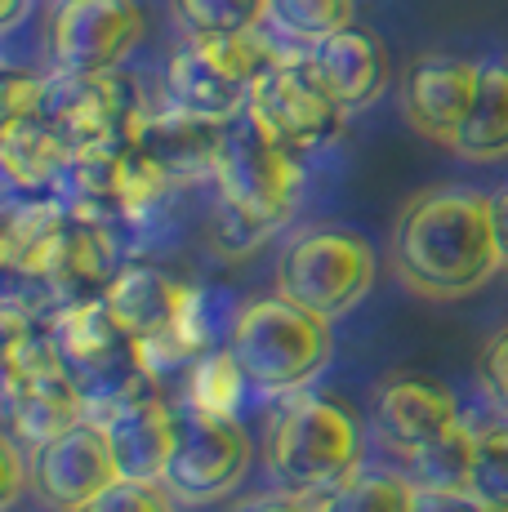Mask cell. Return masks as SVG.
I'll return each mask as SVG.
<instances>
[{"mask_svg": "<svg viewBox=\"0 0 508 512\" xmlns=\"http://www.w3.org/2000/svg\"><path fill=\"white\" fill-rule=\"evenodd\" d=\"M397 272L428 299H459L504 268L491 232V192L437 187L406 205L393 236Z\"/></svg>", "mask_w": 508, "mask_h": 512, "instance_id": "obj_1", "label": "cell"}, {"mask_svg": "<svg viewBox=\"0 0 508 512\" xmlns=\"http://www.w3.org/2000/svg\"><path fill=\"white\" fill-rule=\"evenodd\" d=\"M304 165L299 152L277 143L250 116H237L228 125L214 187H219V245L228 254H241L272 236L295 210Z\"/></svg>", "mask_w": 508, "mask_h": 512, "instance_id": "obj_2", "label": "cell"}, {"mask_svg": "<svg viewBox=\"0 0 508 512\" xmlns=\"http://www.w3.org/2000/svg\"><path fill=\"white\" fill-rule=\"evenodd\" d=\"M50 343L63 370L90 401V419L148 397V392H161L148 348L112 317L103 299L63 303L50 321Z\"/></svg>", "mask_w": 508, "mask_h": 512, "instance_id": "obj_3", "label": "cell"}, {"mask_svg": "<svg viewBox=\"0 0 508 512\" xmlns=\"http://www.w3.org/2000/svg\"><path fill=\"white\" fill-rule=\"evenodd\" d=\"M263 459L277 486L317 499L361 468V423L330 397H295L272 419Z\"/></svg>", "mask_w": 508, "mask_h": 512, "instance_id": "obj_4", "label": "cell"}, {"mask_svg": "<svg viewBox=\"0 0 508 512\" xmlns=\"http://www.w3.org/2000/svg\"><path fill=\"white\" fill-rule=\"evenodd\" d=\"M228 352L246 370L250 388L259 392H295L330 366V321L299 308L286 294H268L241 308L228 334Z\"/></svg>", "mask_w": 508, "mask_h": 512, "instance_id": "obj_5", "label": "cell"}, {"mask_svg": "<svg viewBox=\"0 0 508 512\" xmlns=\"http://www.w3.org/2000/svg\"><path fill=\"white\" fill-rule=\"evenodd\" d=\"M272 58H281V49L263 41V32L188 36V45H179L165 63V98L179 112L232 125L237 116H246L254 81Z\"/></svg>", "mask_w": 508, "mask_h": 512, "instance_id": "obj_6", "label": "cell"}, {"mask_svg": "<svg viewBox=\"0 0 508 512\" xmlns=\"http://www.w3.org/2000/svg\"><path fill=\"white\" fill-rule=\"evenodd\" d=\"M379 272L375 245L348 228H312L286 245L277 263V290L299 308L335 321L370 294Z\"/></svg>", "mask_w": 508, "mask_h": 512, "instance_id": "obj_7", "label": "cell"}, {"mask_svg": "<svg viewBox=\"0 0 508 512\" xmlns=\"http://www.w3.org/2000/svg\"><path fill=\"white\" fill-rule=\"evenodd\" d=\"M103 303L134 339L148 348L152 366L156 352H170L174 361L201 357V308L197 290L152 263H121V272L103 290Z\"/></svg>", "mask_w": 508, "mask_h": 512, "instance_id": "obj_8", "label": "cell"}, {"mask_svg": "<svg viewBox=\"0 0 508 512\" xmlns=\"http://www.w3.org/2000/svg\"><path fill=\"white\" fill-rule=\"evenodd\" d=\"M45 116L76 152L134 143L148 125V107L125 72H54Z\"/></svg>", "mask_w": 508, "mask_h": 512, "instance_id": "obj_9", "label": "cell"}, {"mask_svg": "<svg viewBox=\"0 0 508 512\" xmlns=\"http://www.w3.org/2000/svg\"><path fill=\"white\" fill-rule=\"evenodd\" d=\"M246 116L254 125H263L277 143H286L290 152L304 156L335 143L348 112L321 90V81L308 72L304 54H281L259 72Z\"/></svg>", "mask_w": 508, "mask_h": 512, "instance_id": "obj_10", "label": "cell"}, {"mask_svg": "<svg viewBox=\"0 0 508 512\" xmlns=\"http://www.w3.org/2000/svg\"><path fill=\"white\" fill-rule=\"evenodd\" d=\"M250 472V437L237 415H214L201 406H179V441H174L165 486L179 504H210L241 486Z\"/></svg>", "mask_w": 508, "mask_h": 512, "instance_id": "obj_11", "label": "cell"}, {"mask_svg": "<svg viewBox=\"0 0 508 512\" xmlns=\"http://www.w3.org/2000/svg\"><path fill=\"white\" fill-rule=\"evenodd\" d=\"M139 41V0H63L50 23V54L58 72H121Z\"/></svg>", "mask_w": 508, "mask_h": 512, "instance_id": "obj_12", "label": "cell"}, {"mask_svg": "<svg viewBox=\"0 0 508 512\" xmlns=\"http://www.w3.org/2000/svg\"><path fill=\"white\" fill-rule=\"evenodd\" d=\"M121 477L107 446L99 419H85L76 428L58 432L54 441L32 450V490L54 512H81L90 499H99Z\"/></svg>", "mask_w": 508, "mask_h": 512, "instance_id": "obj_13", "label": "cell"}, {"mask_svg": "<svg viewBox=\"0 0 508 512\" xmlns=\"http://www.w3.org/2000/svg\"><path fill=\"white\" fill-rule=\"evenodd\" d=\"M473 94H477V58L424 54L402 76V116L419 139L442 143L455 152Z\"/></svg>", "mask_w": 508, "mask_h": 512, "instance_id": "obj_14", "label": "cell"}, {"mask_svg": "<svg viewBox=\"0 0 508 512\" xmlns=\"http://www.w3.org/2000/svg\"><path fill=\"white\" fill-rule=\"evenodd\" d=\"M107 214L81 210V205L67 201V223L58 232L50 259H45L36 285L54 294V303H81V299H103V290L112 285V277L121 272L116 263V241L107 228Z\"/></svg>", "mask_w": 508, "mask_h": 512, "instance_id": "obj_15", "label": "cell"}, {"mask_svg": "<svg viewBox=\"0 0 508 512\" xmlns=\"http://www.w3.org/2000/svg\"><path fill=\"white\" fill-rule=\"evenodd\" d=\"M304 63L344 112H361L388 90V49L361 23L308 45Z\"/></svg>", "mask_w": 508, "mask_h": 512, "instance_id": "obj_16", "label": "cell"}, {"mask_svg": "<svg viewBox=\"0 0 508 512\" xmlns=\"http://www.w3.org/2000/svg\"><path fill=\"white\" fill-rule=\"evenodd\" d=\"M375 419L379 437L393 450H402L410 459L419 446H428L433 437H442L446 428L459 423V401L446 383L428 379V374H397L375 392Z\"/></svg>", "mask_w": 508, "mask_h": 512, "instance_id": "obj_17", "label": "cell"}, {"mask_svg": "<svg viewBox=\"0 0 508 512\" xmlns=\"http://www.w3.org/2000/svg\"><path fill=\"white\" fill-rule=\"evenodd\" d=\"M107 446H112L116 472L130 481H161L170 468L174 441H179V410L161 397L148 392L139 401H125V406L99 415Z\"/></svg>", "mask_w": 508, "mask_h": 512, "instance_id": "obj_18", "label": "cell"}, {"mask_svg": "<svg viewBox=\"0 0 508 512\" xmlns=\"http://www.w3.org/2000/svg\"><path fill=\"white\" fill-rule=\"evenodd\" d=\"M223 139H228V125L205 121V116H192V112H179V107L152 112L148 125H143V134H139V143L148 147L165 170H170L174 183L214 179Z\"/></svg>", "mask_w": 508, "mask_h": 512, "instance_id": "obj_19", "label": "cell"}, {"mask_svg": "<svg viewBox=\"0 0 508 512\" xmlns=\"http://www.w3.org/2000/svg\"><path fill=\"white\" fill-rule=\"evenodd\" d=\"M0 165L14 192L41 196L72 170V147L54 130L45 112L18 116V121H0Z\"/></svg>", "mask_w": 508, "mask_h": 512, "instance_id": "obj_20", "label": "cell"}, {"mask_svg": "<svg viewBox=\"0 0 508 512\" xmlns=\"http://www.w3.org/2000/svg\"><path fill=\"white\" fill-rule=\"evenodd\" d=\"M63 223H67V201H54V196H45V192L9 205L5 232H0V259H5L9 277H18V281L41 277Z\"/></svg>", "mask_w": 508, "mask_h": 512, "instance_id": "obj_21", "label": "cell"}, {"mask_svg": "<svg viewBox=\"0 0 508 512\" xmlns=\"http://www.w3.org/2000/svg\"><path fill=\"white\" fill-rule=\"evenodd\" d=\"M464 161H500L508 156V58H477V94L468 121L455 139Z\"/></svg>", "mask_w": 508, "mask_h": 512, "instance_id": "obj_22", "label": "cell"}, {"mask_svg": "<svg viewBox=\"0 0 508 512\" xmlns=\"http://www.w3.org/2000/svg\"><path fill=\"white\" fill-rule=\"evenodd\" d=\"M477 464V432L464 428V419L455 428H446L442 437H433L428 446H419L410 455V481L433 490H468Z\"/></svg>", "mask_w": 508, "mask_h": 512, "instance_id": "obj_23", "label": "cell"}, {"mask_svg": "<svg viewBox=\"0 0 508 512\" xmlns=\"http://www.w3.org/2000/svg\"><path fill=\"white\" fill-rule=\"evenodd\" d=\"M415 481L393 472H353L335 490L317 495V512H410Z\"/></svg>", "mask_w": 508, "mask_h": 512, "instance_id": "obj_24", "label": "cell"}, {"mask_svg": "<svg viewBox=\"0 0 508 512\" xmlns=\"http://www.w3.org/2000/svg\"><path fill=\"white\" fill-rule=\"evenodd\" d=\"M268 23L277 27L286 41L295 45H317L326 36L344 32L357 23V0H272Z\"/></svg>", "mask_w": 508, "mask_h": 512, "instance_id": "obj_25", "label": "cell"}, {"mask_svg": "<svg viewBox=\"0 0 508 512\" xmlns=\"http://www.w3.org/2000/svg\"><path fill=\"white\" fill-rule=\"evenodd\" d=\"M250 392V379L246 370L237 366V357L228 352L223 343L219 352H201L192 361V374H188V406H201V410H214V415H237L241 397Z\"/></svg>", "mask_w": 508, "mask_h": 512, "instance_id": "obj_26", "label": "cell"}, {"mask_svg": "<svg viewBox=\"0 0 508 512\" xmlns=\"http://www.w3.org/2000/svg\"><path fill=\"white\" fill-rule=\"evenodd\" d=\"M188 36H250L268 27L272 0H174Z\"/></svg>", "mask_w": 508, "mask_h": 512, "instance_id": "obj_27", "label": "cell"}, {"mask_svg": "<svg viewBox=\"0 0 508 512\" xmlns=\"http://www.w3.org/2000/svg\"><path fill=\"white\" fill-rule=\"evenodd\" d=\"M477 499L495 512H508V423L477 432V464L468 481Z\"/></svg>", "mask_w": 508, "mask_h": 512, "instance_id": "obj_28", "label": "cell"}, {"mask_svg": "<svg viewBox=\"0 0 508 512\" xmlns=\"http://www.w3.org/2000/svg\"><path fill=\"white\" fill-rule=\"evenodd\" d=\"M81 512H174V495L165 481H130L116 477L99 499H90Z\"/></svg>", "mask_w": 508, "mask_h": 512, "instance_id": "obj_29", "label": "cell"}, {"mask_svg": "<svg viewBox=\"0 0 508 512\" xmlns=\"http://www.w3.org/2000/svg\"><path fill=\"white\" fill-rule=\"evenodd\" d=\"M50 98V81L36 72H5L0 81V121H18V116H36L45 112Z\"/></svg>", "mask_w": 508, "mask_h": 512, "instance_id": "obj_30", "label": "cell"}, {"mask_svg": "<svg viewBox=\"0 0 508 512\" xmlns=\"http://www.w3.org/2000/svg\"><path fill=\"white\" fill-rule=\"evenodd\" d=\"M0 459H5V490H0V504L14 508L18 495L32 486V446L5 428V437H0Z\"/></svg>", "mask_w": 508, "mask_h": 512, "instance_id": "obj_31", "label": "cell"}, {"mask_svg": "<svg viewBox=\"0 0 508 512\" xmlns=\"http://www.w3.org/2000/svg\"><path fill=\"white\" fill-rule=\"evenodd\" d=\"M482 388L491 392V401L508 415V330L495 334L482 352Z\"/></svg>", "mask_w": 508, "mask_h": 512, "instance_id": "obj_32", "label": "cell"}, {"mask_svg": "<svg viewBox=\"0 0 508 512\" xmlns=\"http://www.w3.org/2000/svg\"><path fill=\"white\" fill-rule=\"evenodd\" d=\"M410 512H495L486 508L473 490H433V486H415V508Z\"/></svg>", "mask_w": 508, "mask_h": 512, "instance_id": "obj_33", "label": "cell"}, {"mask_svg": "<svg viewBox=\"0 0 508 512\" xmlns=\"http://www.w3.org/2000/svg\"><path fill=\"white\" fill-rule=\"evenodd\" d=\"M232 512H317V499L312 495H299V490H272V495H259V499H246Z\"/></svg>", "mask_w": 508, "mask_h": 512, "instance_id": "obj_34", "label": "cell"}, {"mask_svg": "<svg viewBox=\"0 0 508 512\" xmlns=\"http://www.w3.org/2000/svg\"><path fill=\"white\" fill-rule=\"evenodd\" d=\"M491 232H495L500 263L508 268V187H495V192H491Z\"/></svg>", "mask_w": 508, "mask_h": 512, "instance_id": "obj_35", "label": "cell"}, {"mask_svg": "<svg viewBox=\"0 0 508 512\" xmlns=\"http://www.w3.org/2000/svg\"><path fill=\"white\" fill-rule=\"evenodd\" d=\"M27 5H32V0H0V23H5V27H14L18 18L27 14Z\"/></svg>", "mask_w": 508, "mask_h": 512, "instance_id": "obj_36", "label": "cell"}]
</instances>
